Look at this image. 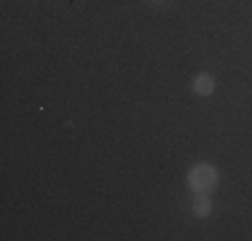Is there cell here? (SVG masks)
I'll return each mask as SVG.
<instances>
[{
    "label": "cell",
    "mask_w": 252,
    "mask_h": 241,
    "mask_svg": "<svg viewBox=\"0 0 252 241\" xmlns=\"http://www.w3.org/2000/svg\"><path fill=\"white\" fill-rule=\"evenodd\" d=\"M215 182H218V172H215V166H209V164L193 166V169H190V174H188V185L196 193H207Z\"/></svg>",
    "instance_id": "obj_1"
},
{
    "label": "cell",
    "mask_w": 252,
    "mask_h": 241,
    "mask_svg": "<svg viewBox=\"0 0 252 241\" xmlns=\"http://www.w3.org/2000/svg\"><path fill=\"white\" fill-rule=\"evenodd\" d=\"M193 91H196V94H201V96H209V94L215 91V78H212V75H207V72L196 75V78H193Z\"/></svg>",
    "instance_id": "obj_2"
},
{
    "label": "cell",
    "mask_w": 252,
    "mask_h": 241,
    "mask_svg": "<svg viewBox=\"0 0 252 241\" xmlns=\"http://www.w3.org/2000/svg\"><path fill=\"white\" fill-rule=\"evenodd\" d=\"M153 3H161V0H153Z\"/></svg>",
    "instance_id": "obj_4"
},
{
    "label": "cell",
    "mask_w": 252,
    "mask_h": 241,
    "mask_svg": "<svg viewBox=\"0 0 252 241\" xmlns=\"http://www.w3.org/2000/svg\"><path fill=\"white\" fill-rule=\"evenodd\" d=\"M209 212H212V201H209L207 196H199V198L193 201V214H196V217H207Z\"/></svg>",
    "instance_id": "obj_3"
}]
</instances>
